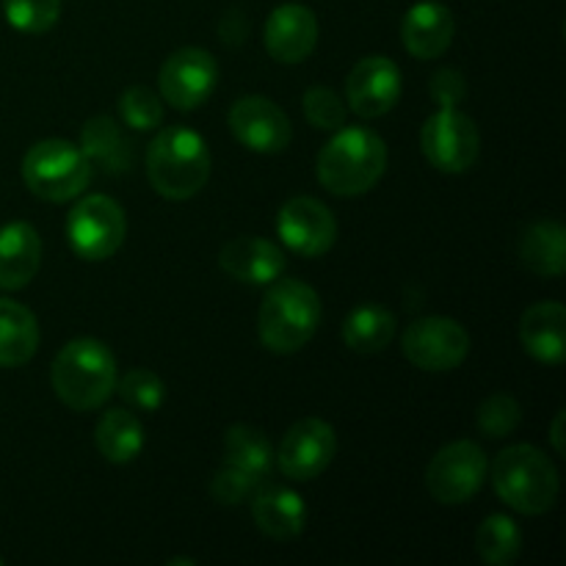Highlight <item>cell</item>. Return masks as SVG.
I'll return each instance as SVG.
<instances>
[{
    "instance_id": "1",
    "label": "cell",
    "mask_w": 566,
    "mask_h": 566,
    "mask_svg": "<svg viewBox=\"0 0 566 566\" xmlns=\"http://www.w3.org/2000/svg\"><path fill=\"white\" fill-rule=\"evenodd\" d=\"M387 169V147L368 127L343 125L318 153L315 175L335 197H359L381 180Z\"/></svg>"
},
{
    "instance_id": "2",
    "label": "cell",
    "mask_w": 566,
    "mask_h": 566,
    "mask_svg": "<svg viewBox=\"0 0 566 566\" xmlns=\"http://www.w3.org/2000/svg\"><path fill=\"white\" fill-rule=\"evenodd\" d=\"M50 385L55 398L72 412L99 409L116 390V359L94 337L70 340L53 359Z\"/></svg>"
},
{
    "instance_id": "3",
    "label": "cell",
    "mask_w": 566,
    "mask_h": 566,
    "mask_svg": "<svg viewBox=\"0 0 566 566\" xmlns=\"http://www.w3.org/2000/svg\"><path fill=\"white\" fill-rule=\"evenodd\" d=\"M147 177L155 193L171 202L197 197L210 180V153L191 127H164L147 149Z\"/></svg>"
},
{
    "instance_id": "4",
    "label": "cell",
    "mask_w": 566,
    "mask_h": 566,
    "mask_svg": "<svg viewBox=\"0 0 566 566\" xmlns=\"http://www.w3.org/2000/svg\"><path fill=\"white\" fill-rule=\"evenodd\" d=\"M321 324V298L302 280H280L269 287L258 313V335L274 354H296L313 340Z\"/></svg>"
},
{
    "instance_id": "5",
    "label": "cell",
    "mask_w": 566,
    "mask_h": 566,
    "mask_svg": "<svg viewBox=\"0 0 566 566\" xmlns=\"http://www.w3.org/2000/svg\"><path fill=\"white\" fill-rule=\"evenodd\" d=\"M492 486L501 495L506 506L514 512L545 514L556 506L558 501V470L553 468L551 459L534 446H509L495 457L492 468Z\"/></svg>"
},
{
    "instance_id": "6",
    "label": "cell",
    "mask_w": 566,
    "mask_h": 566,
    "mask_svg": "<svg viewBox=\"0 0 566 566\" xmlns=\"http://www.w3.org/2000/svg\"><path fill=\"white\" fill-rule=\"evenodd\" d=\"M92 164L81 147L64 138H44L33 144L22 158V180L33 197L44 202H70L92 182Z\"/></svg>"
},
{
    "instance_id": "7",
    "label": "cell",
    "mask_w": 566,
    "mask_h": 566,
    "mask_svg": "<svg viewBox=\"0 0 566 566\" xmlns=\"http://www.w3.org/2000/svg\"><path fill=\"white\" fill-rule=\"evenodd\" d=\"M127 235V219L119 202L105 193H88L66 216V238L77 258L108 260Z\"/></svg>"
},
{
    "instance_id": "8",
    "label": "cell",
    "mask_w": 566,
    "mask_h": 566,
    "mask_svg": "<svg viewBox=\"0 0 566 566\" xmlns=\"http://www.w3.org/2000/svg\"><path fill=\"white\" fill-rule=\"evenodd\" d=\"M486 453L479 442L457 440L434 453L426 468V490L442 506H462L473 501L486 479Z\"/></svg>"
},
{
    "instance_id": "9",
    "label": "cell",
    "mask_w": 566,
    "mask_h": 566,
    "mask_svg": "<svg viewBox=\"0 0 566 566\" xmlns=\"http://www.w3.org/2000/svg\"><path fill=\"white\" fill-rule=\"evenodd\" d=\"M420 149L434 169L462 175L481 155L479 125L459 108H440L423 122Z\"/></svg>"
},
{
    "instance_id": "10",
    "label": "cell",
    "mask_w": 566,
    "mask_h": 566,
    "mask_svg": "<svg viewBox=\"0 0 566 566\" xmlns=\"http://www.w3.org/2000/svg\"><path fill=\"white\" fill-rule=\"evenodd\" d=\"M401 352L415 368L446 374L457 370L470 354V335L459 321L429 315L407 326L401 337Z\"/></svg>"
},
{
    "instance_id": "11",
    "label": "cell",
    "mask_w": 566,
    "mask_h": 566,
    "mask_svg": "<svg viewBox=\"0 0 566 566\" xmlns=\"http://www.w3.org/2000/svg\"><path fill=\"white\" fill-rule=\"evenodd\" d=\"M219 81L216 59L202 48H180L160 64L158 86L164 103L177 111H197L208 103Z\"/></svg>"
},
{
    "instance_id": "12",
    "label": "cell",
    "mask_w": 566,
    "mask_h": 566,
    "mask_svg": "<svg viewBox=\"0 0 566 566\" xmlns=\"http://www.w3.org/2000/svg\"><path fill=\"white\" fill-rule=\"evenodd\" d=\"M337 453V434L321 418H304L282 437L274 462L291 481H313L324 473Z\"/></svg>"
},
{
    "instance_id": "13",
    "label": "cell",
    "mask_w": 566,
    "mask_h": 566,
    "mask_svg": "<svg viewBox=\"0 0 566 566\" xmlns=\"http://www.w3.org/2000/svg\"><path fill=\"white\" fill-rule=\"evenodd\" d=\"M276 232L291 252L321 258L337 241V221L324 202L313 197H293L276 213Z\"/></svg>"
},
{
    "instance_id": "14",
    "label": "cell",
    "mask_w": 566,
    "mask_h": 566,
    "mask_svg": "<svg viewBox=\"0 0 566 566\" xmlns=\"http://www.w3.org/2000/svg\"><path fill=\"white\" fill-rule=\"evenodd\" d=\"M230 130L247 149L260 155H276L287 149L293 138L291 119L269 97H241L227 114Z\"/></svg>"
},
{
    "instance_id": "15",
    "label": "cell",
    "mask_w": 566,
    "mask_h": 566,
    "mask_svg": "<svg viewBox=\"0 0 566 566\" xmlns=\"http://www.w3.org/2000/svg\"><path fill=\"white\" fill-rule=\"evenodd\" d=\"M401 97V70L385 55H368L348 72L346 103L363 119L390 114Z\"/></svg>"
},
{
    "instance_id": "16",
    "label": "cell",
    "mask_w": 566,
    "mask_h": 566,
    "mask_svg": "<svg viewBox=\"0 0 566 566\" xmlns=\"http://www.w3.org/2000/svg\"><path fill=\"white\" fill-rule=\"evenodd\" d=\"M265 50L280 64H302L318 44V17L310 6L282 3L265 20Z\"/></svg>"
},
{
    "instance_id": "17",
    "label": "cell",
    "mask_w": 566,
    "mask_h": 566,
    "mask_svg": "<svg viewBox=\"0 0 566 566\" xmlns=\"http://www.w3.org/2000/svg\"><path fill=\"white\" fill-rule=\"evenodd\" d=\"M453 36H457V20L440 0H420L401 22L403 48L420 61L440 59L451 48Z\"/></svg>"
},
{
    "instance_id": "18",
    "label": "cell",
    "mask_w": 566,
    "mask_h": 566,
    "mask_svg": "<svg viewBox=\"0 0 566 566\" xmlns=\"http://www.w3.org/2000/svg\"><path fill=\"white\" fill-rule=\"evenodd\" d=\"M219 265L227 276L243 285H271L285 271V252L265 238L241 235L224 243Z\"/></svg>"
},
{
    "instance_id": "19",
    "label": "cell",
    "mask_w": 566,
    "mask_h": 566,
    "mask_svg": "<svg viewBox=\"0 0 566 566\" xmlns=\"http://www.w3.org/2000/svg\"><path fill=\"white\" fill-rule=\"evenodd\" d=\"M252 501V520L269 539L287 542L296 539L307 525V506L302 497L287 486L258 484L249 495Z\"/></svg>"
},
{
    "instance_id": "20",
    "label": "cell",
    "mask_w": 566,
    "mask_h": 566,
    "mask_svg": "<svg viewBox=\"0 0 566 566\" xmlns=\"http://www.w3.org/2000/svg\"><path fill=\"white\" fill-rule=\"evenodd\" d=\"M42 265V238L28 221H11L0 230V291H22Z\"/></svg>"
},
{
    "instance_id": "21",
    "label": "cell",
    "mask_w": 566,
    "mask_h": 566,
    "mask_svg": "<svg viewBox=\"0 0 566 566\" xmlns=\"http://www.w3.org/2000/svg\"><path fill=\"white\" fill-rule=\"evenodd\" d=\"M520 343L545 365H562L566 357V307L562 302H539L520 318Z\"/></svg>"
},
{
    "instance_id": "22",
    "label": "cell",
    "mask_w": 566,
    "mask_h": 566,
    "mask_svg": "<svg viewBox=\"0 0 566 566\" xmlns=\"http://www.w3.org/2000/svg\"><path fill=\"white\" fill-rule=\"evenodd\" d=\"M520 263L539 276H562L566 271V232L556 219H539L520 235Z\"/></svg>"
},
{
    "instance_id": "23",
    "label": "cell",
    "mask_w": 566,
    "mask_h": 566,
    "mask_svg": "<svg viewBox=\"0 0 566 566\" xmlns=\"http://www.w3.org/2000/svg\"><path fill=\"white\" fill-rule=\"evenodd\" d=\"M39 348V321L25 304L0 298V368L31 363Z\"/></svg>"
},
{
    "instance_id": "24",
    "label": "cell",
    "mask_w": 566,
    "mask_h": 566,
    "mask_svg": "<svg viewBox=\"0 0 566 566\" xmlns=\"http://www.w3.org/2000/svg\"><path fill=\"white\" fill-rule=\"evenodd\" d=\"M81 153L86 155L88 164L99 166L108 175H122L130 169L133 149L125 138L122 127L111 116H94L81 130Z\"/></svg>"
},
{
    "instance_id": "25",
    "label": "cell",
    "mask_w": 566,
    "mask_h": 566,
    "mask_svg": "<svg viewBox=\"0 0 566 566\" xmlns=\"http://www.w3.org/2000/svg\"><path fill=\"white\" fill-rule=\"evenodd\" d=\"M97 451L105 462L111 464H127L142 453L144 448V426L127 409H108V412L99 418L97 434Z\"/></svg>"
},
{
    "instance_id": "26",
    "label": "cell",
    "mask_w": 566,
    "mask_h": 566,
    "mask_svg": "<svg viewBox=\"0 0 566 566\" xmlns=\"http://www.w3.org/2000/svg\"><path fill=\"white\" fill-rule=\"evenodd\" d=\"M396 337V315L381 304H359L343 324V340L357 354H379Z\"/></svg>"
},
{
    "instance_id": "27",
    "label": "cell",
    "mask_w": 566,
    "mask_h": 566,
    "mask_svg": "<svg viewBox=\"0 0 566 566\" xmlns=\"http://www.w3.org/2000/svg\"><path fill=\"white\" fill-rule=\"evenodd\" d=\"M224 462L252 475L254 481H263L274 464V448H271L269 437L254 426H230L224 434Z\"/></svg>"
},
{
    "instance_id": "28",
    "label": "cell",
    "mask_w": 566,
    "mask_h": 566,
    "mask_svg": "<svg viewBox=\"0 0 566 566\" xmlns=\"http://www.w3.org/2000/svg\"><path fill=\"white\" fill-rule=\"evenodd\" d=\"M475 551L490 566H509L523 551V534L506 514H490L475 531Z\"/></svg>"
},
{
    "instance_id": "29",
    "label": "cell",
    "mask_w": 566,
    "mask_h": 566,
    "mask_svg": "<svg viewBox=\"0 0 566 566\" xmlns=\"http://www.w3.org/2000/svg\"><path fill=\"white\" fill-rule=\"evenodd\" d=\"M119 116L133 130H153L164 122V97L149 86H130L119 94Z\"/></svg>"
},
{
    "instance_id": "30",
    "label": "cell",
    "mask_w": 566,
    "mask_h": 566,
    "mask_svg": "<svg viewBox=\"0 0 566 566\" xmlns=\"http://www.w3.org/2000/svg\"><path fill=\"white\" fill-rule=\"evenodd\" d=\"M116 390H119L122 401L130 409H138V412H155L166 398V387L160 376L147 368L127 370L122 379H116Z\"/></svg>"
},
{
    "instance_id": "31",
    "label": "cell",
    "mask_w": 566,
    "mask_h": 566,
    "mask_svg": "<svg viewBox=\"0 0 566 566\" xmlns=\"http://www.w3.org/2000/svg\"><path fill=\"white\" fill-rule=\"evenodd\" d=\"M3 14L22 33H44L59 22L61 0H3Z\"/></svg>"
},
{
    "instance_id": "32",
    "label": "cell",
    "mask_w": 566,
    "mask_h": 566,
    "mask_svg": "<svg viewBox=\"0 0 566 566\" xmlns=\"http://www.w3.org/2000/svg\"><path fill=\"white\" fill-rule=\"evenodd\" d=\"M520 420H523V409H520L517 398L509 396V392H495L475 412V423H479L481 434L490 437V440L517 431Z\"/></svg>"
},
{
    "instance_id": "33",
    "label": "cell",
    "mask_w": 566,
    "mask_h": 566,
    "mask_svg": "<svg viewBox=\"0 0 566 566\" xmlns=\"http://www.w3.org/2000/svg\"><path fill=\"white\" fill-rule=\"evenodd\" d=\"M346 103L326 86H313L304 94V116L315 130H340L346 125Z\"/></svg>"
},
{
    "instance_id": "34",
    "label": "cell",
    "mask_w": 566,
    "mask_h": 566,
    "mask_svg": "<svg viewBox=\"0 0 566 566\" xmlns=\"http://www.w3.org/2000/svg\"><path fill=\"white\" fill-rule=\"evenodd\" d=\"M260 481H254L252 475H247L243 470L232 468V464L224 462V468L213 475L210 481V495L221 503V506H238V503L247 501L254 492Z\"/></svg>"
},
{
    "instance_id": "35",
    "label": "cell",
    "mask_w": 566,
    "mask_h": 566,
    "mask_svg": "<svg viewBox=\"0 0 566 566\" xmlns=\"http://www.w3.org/2000/svg\"><path fill=\"white\" fill-rule=\"evenodd\" d=\"M429 94L440 108H459V103H464V97H468V81L459 70L446 66V70H437L431 75Z\"/></svg>"
},
{
    "instance_id": "36",
    "label": "cell",
    "mask_w": 566,
    "mask_h": 566,
    "mask_svg": "<svg viewBox=\"0 0 566 566\" xmlns=\"http://www.w3.org/2000/svg\"><path fill=\"white\" fill-rule=\"evenodd\" d=\"M564 418H566V412L562 409V412L556 415V420H553V434H551L553 448H556L558 457H564V451H566V446H564Z\"/></svg>"
},
{
    "instance_id": "37",
    "label": "cell",
    "mask_w": 566,
    "mask_h": 566,
    "mask_svg": "<svg viewBox=\"0 0 566 566\" xmlns=\"http://www.w3.org/2000/svg\"><path fill=\"white\" fill-rule=\"evenodd\" d=\"M0 566H3V558H0Z\"/></svg>"
}]
</instances>
